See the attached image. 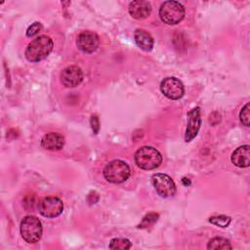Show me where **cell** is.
<instances>
[{
  "label": "cell",
  "mask_w": 250,
  "mask_h": 250,
  "mask_svg": "<svg viewBox=\"0 0 250 250\" xmlns=\"http://www.w3.org/2000/svg\"><path fill=\"white\" fill-rule=\"evenodd\" d=\"M54 47L53 40L47 35H40L33 39L25 49V58L31 62H37L49 56Z\"/></svg>",
  "instance_id": "cell-1"
},
{
  "label": "cell",
  "mask_w": 250,
  "mask_h": 250,
  "mask_svg": "<svg viewBox=\"0 0 250 250\" xmlns=\"http://www.w3.org/2000/svg\"><path fill=\"white\" fill-rule=\"evenodd\" d=\"M135 162L139 168L153 170L162 162V155L152 146H142L135 153Z\"/></svg>",
  "instance_id": "cell-2"
},
{
  "label": "cell",
  "mask_w": 250,
  "mask_h": 250,
  "mask_svg": "<svg viewBox=\"0 0 250 250\" xmlns=\"http://www.w3.org/2000/svg\"><path fill=\"white\" fill-rule=\"evenodd\" d=\"M21 235L27 243H36L42 236V225L35 216H26L21 222Z\"/></svg>",
  "instance_id": "cell-3"
},
{
  "label": "cell",
  "mask_w": 250,
  "mask_h": 250,
  "mask_svg": "<svg viewBox=\"0 0 250 250\" xmlns=\"http://www.w3.org/2000/svg\"><path fill=\"white\" fill-rule=\"evenodd\" d=\"M159 17L164 23L177 24L185 17V8L178 1H165L159 8Z\"/></svg>",
  "instance_id": "cell-4"
},
{
  "label": "cell",
  "mask_w": 250,
  "mask_h": 250,
  "mask_svg": "<svg viewBox=\"0 0 250 250\" xmlns=\"http://www.w3.org/2000/svg\"><path fill=\"white\" fill-rule=\"evenodd\" d=\"M104 176L109 183L120 184L130 177V167L122 160H112L104 169Z\"/></svg>",
  "instance_id": "cell-5"
},
{
  "label": "cell",
  "mask_w": 250,
  "mask_h": 250,
  "mask_svg": "<svg viewBox=\"0 0 250 250\" xmlns=\"http://www.w3.org/2000/svg\"><path fill=\"white\" fill-rule=\"evenodd\" d=\"M152 185L156 192L164 198L171 197L176 193V185L171 177L163 173H156L152 176Z\"/></svg>",
  "instance_id": "cell-6"
},
{
  "label": "cell",
  "mask_w": 250,
  "mask_h": 250,
  "mask_svg": "<svg viewBox=\"0 0 250 250\" xmlns=\"http://www.w3.org/2000/svg\"><path fill=\"white\" fill-rule=\"evenodd\" d=\"M38 210L46 218H55L62 213L63 203L57 196H47L39 201Z\"/></svg>",
  "instance_id": "cell-7"
},
{
  "label": "cell",
  "mask_w": 250,
  "mask_h": 250,
  "mask_svg": "<svg viewBox=\"0 0 250 250\" xmlns=\"http://www.w3.org/2000/svg\"><path fill=\"white\" fill-rule=\"evenodd\" d=\"M162 94L170 100H179L184 96V85L176 77H166L160 83Z\"/></svg>",
  "instance_id": "cell-8"
},
{
  "label": "cell",
  "mask_w": 250,
  "mask_h": 250,
  "mask_svg": "<svg viewBox=\"0 0 250 250\" xmlns=\"http://www.w3.org/2000/svg\"><path fill=\"white\" fill-rule=\"evenodd\" d=\"M83 80V72L77 65H68L61 72V82L67 88L78 86Z\"/></svg>",
  "instance_id": "cell-9"
},
{
  "label": "cell",
  "mask_w": 250,
  "mask_h": 250,
  "mask_svg": "<svg viewBox=\"0 0 250 250\" xmlns=\"http://www.w3.org/2000/svg\"><path fill=\"white\" fill-rule=\"evenodd\" d=\"M99 36L93 31H83L81 32L76 39V45L79 50L84 53H93L99 47Z\"/></svg>",
  "instance_id": "cell-10"
},
{
  "label": "cell",
  "mask_w": 250,
  "mask_h": 250,
  "mask_svg": "<svg viewBox=\"0 0 250 250\" xmlns=\"http://www.w3.org/2000/svg\"><path fill=\"white\" fill-rule=\"evenodd\" d=\"M200 125H201L200 108L196 106L188 112V127L185 135L186 142H190L192 139L196 137L199 131Z\"/></svg>",
  "instance_id": "cell-11"
},
{
  "label": "cell",
  "mask_w": 250,
  "mask_h": 250,
  "mask_svg": "<svg viewBox=\"0 0 250 250\" xmlns=\"http://www.w3.org/2000/svg\"><path fill=\"white\" fill-rule=\"evenodd\" d=\"M129 14L137 20L146 19L147 16H149L151 12V5L149 2L145 0H137L133 1L129 4L128 7Z\"/></svg>",
  "instance_id": "cell-12"
},
{
  "label": "cell",
  "mask_w": 250,
  "mask_h": 250,
  "mask_svg": "<svg viewBox=\"0 0 250 250\" xmlns=\"http://www.w3.org/2000/svg\"><path fill=\"white\" fill-rule=\"evenodd\" d=\"M64 145V138L60 133L51 132L46 135L41 140V146L48 150H59L62 148Z\"/></svg>",
  "instance_id": "cell-13"
},
{
  "label": "cell",
  "mask_w": 250,
  "mask_h": 250,
  "mask_svg": "<svg viewBox=\"0 0 250 250\" xmlns=\"http://www.w3.org/2000/svg\"><path fill=\"white\" fill-rule=\"evenodd\" d=\"M231 162L239 167L246 168L250 164V146L248 145L237 147L231 154Z\"/></svg>",
  "instance_id": "cell-14"
},
{
  "label": "cell",
  "mask_w": 250,
  "mask_h": 250,
  "mask_svg": "<svg viewBox=\"0 0 250 250\" xmlns=\"http://www.w3.org/2000/svg\"><path fill=\"white\" fill-rule=\"evenodd\" d=\"M135 42L142 50L149 52L153 48V38L152 36L144 29H137L134 34Z\"/></svg>",
  "instance_id": "cell-15"
},
{
  "label": "cell",
  "mask_w": 250,
  "mask_h": 250,
  "mask_svg": "<svg viewBox=\"0 0 250 250\" xmlns=\"http://www.w3.org/2000/svg\"><path fill=\"white\" fill-rule=\"evenodd\" d=\"M231 248L232 246L229 241L224 237H214L210 239L207 244V249L211 250H227Z\"/></svg>",
  "instance_id": "cell-16"
},
{
  "label": "cell",
  "mask_w": 250,
  "mask_h": 250,
  "mask_svg": "<svg viewBox=\"0 0 250 250\" xmlns=\"http://www.w3.org/2000/svg\"><path fill=\"white\" fill-rule=\"evenodd\" d=\"M132 247V244L127 238H113L109 242V248L113 250H127Z\"/></svg>",
  "instance_id": "cell-17"
},
{
  "label": "cell",
  "mask_w": 250,
  "mask_h": 250,
  "mask_svg": "<svg viewBox=\"0 0 250 250\" xmlns=\"http://www.w3.org/2000/svg\"><path fill=\"white\" fill-rule=\"evenodd\" d=\"M231 221V218L225 215H219V216H213L209 218V222L215 226H218L220 228H227Z\"/></svg>",
  "instance_id": "cell-18"
},
{
  "label": "cell",
  "mask_w": 250,
  "mask_h": 250,
  "mask_svg": "<svg viewBox=\"0 0 250 250\" xmlns=\"http://www.w3.org/2000/svg\"><path fill=\"white\" fill-rule=\"evenodd\" d=\"M158 219V214L156 213H149L147 215H146L144 217V219L142 220V223L139 225L138 228L140 229H144V228H147L149 227L150 225L154 224Z\"/></svg>",
  "instance_id": "cell-19"
},
{
  "label": "cell",
  "mask_w": 250,
  "mask_h": 250,
  "mask_svg": "<svg viewBox=\"0 0 250 250\" xmlns=\"http://www.w3.org/2000/svg\"><path fill=\"white\" fill-rule=\"evenodd\" d=\"M249 117H250V114H249V104H246L242 109L240 110V113H239V119L241 121V123L245 126H249Z\"/></svg>",
  "instance_id": "cell-20"
},
{
  "label": "cell",
  "mask_w": 250,
  "mask_h": 250,
  "mask_svg": "<svg viewBox=\"0 0 250 250\" xmlns=\"http://www.w3.org/2000/svg\"><path fill=\"white\" fill-rule=\"evenodd\" d=\"M41 29H42V24L38 21H35L31 25L28 26V28L26 30V36L27 37H32V36L38 34Z\"/></svg>",
  "instance_id": "cell-21"
},
{
  "label": "cell",
  "mask_w": 250,
  "mask_h": 250,
  "mask_svg": "<svg viewBox=\"0 0 250 250\" xmlns=\"http://www.w3.org/2000/svg\"><path fill=\"white\" fill-rule=\"evenodd\" d=\"M90 122H91V126H92V129H93L94 133L97 134L99 129H100V122H99V119H98L97 115H92Z\"/></svg>",
  "instance_id": "cell-22"
}]
</instances>
